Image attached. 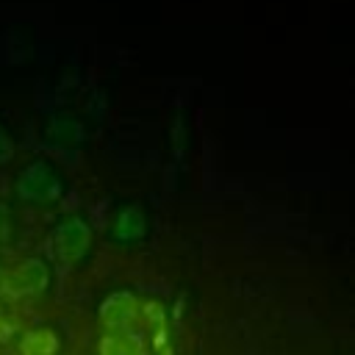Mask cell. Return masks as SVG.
Wrapping results in <instances>:
<instances>
[{"label": "cell", "instance_id": "obj_1", "mask_svg": "<svg viewBox=\"0 0 355 355\" xmlns=\"http://www.w3.org/2000/svg\"><path fill=\"white\" fill-rule=\"evenodd\" d=\"M17 191L22 200H33V202H50L61 194V183L55 178V172L50 169V164L44 161H33L19 172L17 180Z\"/></svg>", "mask_w": 355, "mask_h": 355}, {"label": "cell", "instance_id": "obj_2", "mask_svg": "<svg viewBox=\"0 0 355 355\" xmlns=\"http://www.w3.org/2000/svg\"><path fill=\"white\" fill-rule=\"evenodd\" d=\"M47 288V266L36 258L22 261L17 269H11L3 277V291L8 297H25V294H39Z\"/></svg>", "mask_w": 355, "mask_h": 355}, {"label": "cell", "instance_id": "obj_3", "mask_svg": "<svg viewBox=\"0 0 355 355\" xmlns=\"http://www.w3.org/2000/svg\"><path fill=\"white\" fill-rule=\"evenodd\" d=\"M139 313H141L139 300H136L133 294H128V291H116V294H111V297L100 305V322H103L111 333L128 330V327L136 322Z\"/></svg>", "mask_w": 355, "mask_h": 355}, {"label": "cell", "instance_id": "obj_4", "mask_svg": "<svg viewBox=\"0 0 355 355\" xmlns=\"http://www.w3.org/2000/svg\"><path fill=\"white\" fill-rule=\"evenodd\" d=\"M89 244H92V230L86 227L83 219L72 216V219L58 225V230H55V250H58V255L64 261H80L86 255Z\"/></svg>", "mask_w": 355, "mask_h": 355}, {"label": "cell", "instance_id": "obj_5", "mask_svg": "<svg viewBox=\"0 0 355 355\" xmlns=\"http://www.w3.org/2000/svg\"><path fill=\"white\" fill-rule=\"evenodd\" d=\"M100 355H144L141 336H136L130 330L111 333L100 341Z\"/></svg>", "mask_w": 355, "mask_h": 355}, {"label": "cell", "instance_id": "obj_6", "mask_svg": "<svg viewBox=\"0 0 355 355\" xmlns=\"http://www.w3.org/2000/svg\"><path fill=\"white\" fill-rule=\"evenodd\" d=\"M55 349H58V338L47 327H39V330L25 333L22 336V344H19V352L22 355H53Z\"/></svg>", "mask_w": 355, "mask_h": 355}, {"label": "cell", "instance_id": "obj_7", "mask_svg": "<svg viewBox=\"0 0 355 355\" xmlns=\"http://www.w3.org/2000/svg\"><path fill=\"white\" fill-rule=\"evenodd\" d=\"M114 233H116L119 239H125V241L141 239V233H144V214H141L139 208H133V205L122 208V211H119V216H116Z\"/></svg>", "mask_w": 355, "mask_h": 355}, {"label": "cell", "instance_id": "obj_8", "mask_svg": "<svg viewBox=\"0 0 355 355\" xmlns=\"http://www.w3.org/2000/svg\"><path fill=\"white\" fill-rule=\"evenodd\" d=\"M47 136H50V141H55L61 147H72V144H78L83 139V128L75 119H55L50 125Z\"/></svg>", "mask_w": 355, "mask_h": 355}, {"label": "cell", "instance_id": "obj_9", "mask_svg": "<svg viewBox=\"0 0 355 355\" xmlns=\"http://www.w3.org/2000/svg\"><path fill=\"white\" fill-rule=\"evenodd\" d=\"M141 313H144V316H147V322L155 327V333L166 330V313H164V305H161L158 300L144 302V305H141Z\"/></svg>", "mask_w": 355, "mask_h": 355}, {"label": "cell", "instance_id": "obj_10", "mask_svg": "<svg viewBox=\"0 0 355 355\" xmlns=\"http://www.w3.org/2000/svg\"><path fill=\"white\" fill-rule=\"evenodd\" d=\"M11 155H14V144H11L8 133L0 128V164H3V161H8Z\"/></svg>", "mask_w": 355, "mask_h": 355}, {"label": "cell", "instance_id": "obj_11", "mask_svg": "<svg viewBox=\"0 0 355 355\" xmlns=\"http://www.w3.org/2000/svg\"><path fill=\"white\" fill-rule=\"evenodd\" d=\"M8 239V211H6V205H0V241H6Z\"/></svg>", "mask_w": 355, "mask_h": 355}, {"label": "cell", "instance_id": "obj_12", "mask_svg": "<svg viewBox=\"0 0 355 355\" xmlns=\"http://www.w3.org/2000/svg\"><path fill=\"white\" fill-rule=\"evenodd\" d=\"M11 333H14V324H11L6 316H0V341H6Z\"/></svg>", "mask_w": 355, "mask_h": 355}]
</instances>
